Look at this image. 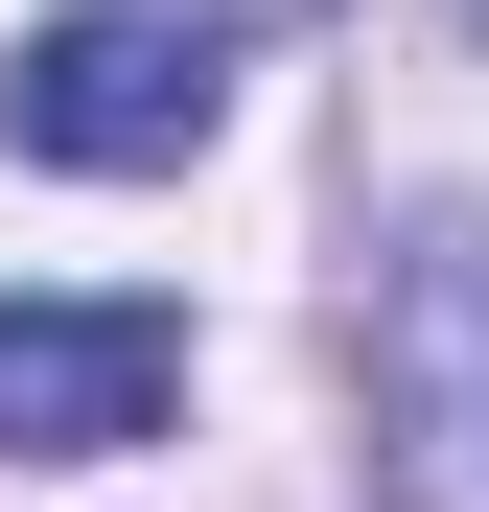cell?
I'll return each instance as SVG.
<instances>
[{"instance_id": "obj_1", "label": "cell", "mask_w": 489, "mask_h": 512, "mask_svg": "<svg viewBox=\"0 0 489 512\" xmlns=\"http://www.w3.org/2000/svg\"><path fill=\"white\" fill-rule=\"evenodd\" d=\"M233 117V24L210 0H70V24L0 47V140L70 163V187H140V163H187Z\"/></svg>"}, {"instance_id": "obj_3", "label": "cell", "mask_w": 489, "mask_h": 512, "mask_svg": "<svg viewBox=\"0 0 489 512\" xmlns=\"http://www.w3.org/2000/svg\"><path fill=\"white\" fill-rule=\"evenodd\" d=\"M163 396H187V326L163 303H24L0 326V443H47V466L163 443Z\"/></svg>"}, {"instance_id": "obj_2", "label": "cell", "mask_w": 489, "mask_h": 512, "mask_svg": "<svg viewBox=\"0 0 489 512\" xmlns=\"http://www.w3.org/2000/svg\"><path fill=\"white\" fill-rule=\"evenodd\" d=\"M373 466L396 512H489V210L396 233L373 280Z\"/></svg>"}]
</instances>
